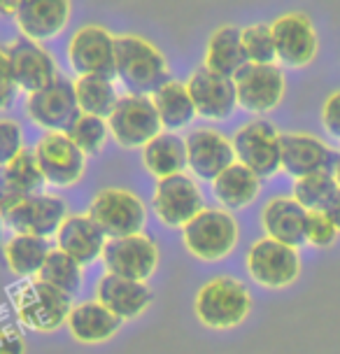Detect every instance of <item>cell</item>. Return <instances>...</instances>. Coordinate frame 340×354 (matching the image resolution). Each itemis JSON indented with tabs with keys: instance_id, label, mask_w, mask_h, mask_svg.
Wrapping results in <instances>:
<instances>
[{
	"instance_id": "obj_33",
	"label": "cell",
	"mask_w": 340,
	"mask_h": 354,
	"mask_svg": "<svg viewBox=\"0 0 340 354\" xmlns=\"http://www.w3.org/2000/svg\"><path fill=\"white\" fill-rule=\"evenodd\" d=\"M338 182L331 170L312 173L305 177H299L294 182V198L305 207L308 212H324L331 198L338 194Z\"/></svg>"
},
{
	"instance_id": "obj_42",
	"label": "cell",
	"mask_w": 340,
	"mask_h": 354,
	"mask_svg": "<svg viewBox=\"0 0 340 354\" xmlns=\"http://www.w3.org/2000/svg\"><path fill=\"white\" fill-rule=\"evenodd\" d=\"M324 214H326V217H329V219L333 221V224H336V229L340 231V189H338V194L331 198V203L326 205Z\"/></svg>"
},
{
	"instance_id": "obj_34",
	"label": "cell",
	"mask_w": 340,
	"mask_h": 354,
	"mask_svg": "<svg viewBox=\"0 0 340 354\" xmlns=\"http://www.w3.org/2000/svg\"><path fill=\"white\" fill-rule=\"evenodd\" d=\"M37 280L75 296L82 287V263L75 261L73 257H68L66 252L52 250L42 270L37 273Z\"/></svg>"
},
{
	"instance_id": "obj_21",
	"label": "cell",
	"mask_w": 340,
	"mask_h": 354,
	"mask_svg": "<svg viewBox=\"0 0 340 354\" xmlns=\"http://www.w3.org/2000/svg\"><path fill=\"white\" fill-rule=\"evenodd\" d=\"M70 0H23L15 15V21L21 37L47 42L63 33V28L70 21Z\"/></svg>"
},
{
	"instance_id": "obj_13",
	"label": "cell",
	"mask_w": 340,
	"mask_h": 354,
	"mask_svg": "<svg viewBox=\"0 0 340 354\" xmlns=\"http://www.w3.org/2000/svg\"><path fill=\"white\" fill-rule=\"evenodd\" d=\"M152 207L163 226H168V229H182L205 205L196 180L187 173H178L170 177H161L156 182Z\"/></svg>"
},
{
	"instance_id": "obj_18",
	"label": "cell",
	"mask_w": 340,
	"mask_h": 354,
	"mask_svg": "<svg viewBox=\"0 0 340 354\" xmlns=\"http://www.w3.org/2000/svg\"><path fill=\"white\" fill-rule=\"evenodd\" d=\"M187 91L193 100L196 115L205 119H229L238 107L236 84L231 77L212 73L210 68L200 66L187 80Z\"/></svg>"
},
{
	"instance_id": "obj_4",
	"label": "cell",
	"mask_w": 340,
	"mask_h": 354,
	"mask_svg": "<svg viewBox=\"0 0 340 354\" xmlns=\"http://www.w3.org/2000/svg\"><path fill=\"white\" fill-rule=\"evenodd\" d=\"M89 217L100 226V231L110 238H124L142 233L147 210L144 203L129 189H100L89 205Z\"/></svg>"
},
{
	"instance_id": "obj_36",
	"label": "cell",
	"mask_w": 340,
	"mask_h": 354,
	"mask_svg": "<svg viewBox=\"0 0 340 354\" xmlns=\"http://www.w3.org/2000/svg\"><path fill=\"white\" fill-rule=\"evenodd\" d=\"M243 49L247 56V63H278L275 54L273 28L268 24H252V26L240 28Z\"/></svg>"
},
{
	"instance_id": "obj_3",
	"label": "cell",
	"mask_w": 340,
	"mask_h": 354,
	"mask_svg": "<svg viewBox=\"0 0 340 354\" xmlns=\"http://www.w3.org/2000/svg\"><path fill=\"white\" fill-rule=\"evenodd\" d=\"M182 243L200 261L226 259L238 245V221L224 207H203L182 226Z\"/></svg>"
},
{
	"instance_id": "obj_38",
	"label": "cell",
	"mask_w": 340,
	"mask_h": 354,
	"mask_svg": "<svg viewBox=\"0 0 340 354\" xmlns=\"http://www.w3.org/2000/svg\"><path fill=\"white\" fill-rule=\"evenodd\" d=\"M26 149L23 147V129L17 119L3 117L0 119V166L10 163L17 154Z\"/></svg>"
},
{
	"instance_id": "obj_29",
	"label": "cell",
	"mask_w": 340,
	"mask_h": 354,
	"mask_svg": "<svg viewBox=\"0 0 340 354\" xmlns=\"http://www.w3.org/2000/svg\"><path fill=\"white\" fill-rule=\"evenodd\" d=\"M142 163L156 180L187 170V145L178 133L161 131L142 147Z\"/></svg>"
},
{
	"instance_id": "obj_31",
	"label": "cell",
	"mask_w": 340,
	"mask_h": 354,
	"mask_svg": "<svg viewBox=\"0 0 340 354\" xmlns=\"http://www.w3.org/2000/svg\"><path fill=\"white\" fill-rule=\"evenodd\" d=\"M49 252V240L37 236H23L15 233L8 243L3 245V257L8 268L19 277H37L45 266Z\"/></svg>"
},
{
	"instance_id": "obj_40",
	"label": "cell",
	"mask_w": 340,
	"mask_h": 354,
	"mask_svg": "<svg viewBox=\"0 0 340 354\" xmlns=\"http://www.w3.org/2000/svg\"><path fill=\"white\" fill-rule=\"evenodd\" d=\"M322 124L331 138L340 140V91H333L331 96L324 100Z\"/></svg>"
},
{
	"instance_id": "obj_7",
	"label": "cell",
	"mask_w": 340,
	"mask_h": 354,
	"mask_svg": "<svg viewBox=\"0 0 340 354\" xmlns=\"http://www.w3.org/2000/svg\"><path fill=\"white\" fill-rule=\"evenodd\" d=\"M245 266L252 280L266 289H285L301 275L299 250L273 238L256 240L247 252Z\"/></svg>"
},
{
	"instance_id": "obj_20",
	"label": "cell",
	"mask_w": 340,
	"mask_h": 354,
	"mask_svg": "<svg viewBox=\"0 0 340 354\" xmlns=\"http://www.w3.org/2000/svg\"><path fill=\"white\" fill-rule=\"evenodd\" d=\"M5 49H8L12 73H15L19 91L35 93V91H40V88L49 86L59 77L56 59L42 47V42H33V40H28V37H17V40Z\"/></svg>"
},
{
	"instance_id": "obj_41",
	"label": "cell",
	"mask_w": 340,
	"mask_h": 354,
	"mask_svg": "<svg viewBox=\"0 0 340 354\" xmlns=\"http://www.w3.org/2000/svg\"><path fill=\"white\" fill-rule=\"evenodd\" d=\"M0 354H26V338L15 326L0 328Z\"/></svg>"
},
{
	"instance_id": "obj_1",
	"label": "cell",
	"mask_w": 340,
	"mask_h": 354,
	"mask_svg": "<svg viewBox=\"0 0 340 354\" xmlns=\"http://www.w3.org/2000/svg\"><path fill=\"white\" fill-rule=\"evenodd\" d=\"M115 77L133 96H154L170 82V68L159 47L140 35H117Z\"/></svg>"
},
{
	"instance_id": "obj_14",
	"label": "cell",
	"mask_w": 340,
	"mask_h": 354,
	"mask_svg": "<svg viewBox=\"0 0 340 354\" xmlns=\"http://www.w3.org/2000/svg\"><path fill=\"white\" fill-rule=\"evenodd\" d=\"M103 263L112 275L147 282L159 266V245L147 233L110 238L103 250Z\"/></svg>"
},
{
	"instance_id": "obj_19",
	"label": "cell",
	"mask_w": 340,
	"mask_h": 354,
	"mask_svg": "<svg viewBox=\"0 0 340 354\" xmlns=\"http://www.w3.org/2000/svg\"><path fill=\"white\" fill-rule=\"evenodd\" d=\"M282 170L292 177H305L312 173L331 170L338 161V151H333L324 140L310 133H282L280 136Z\"/></svg>"
},
{
	"instance_id": "obj_30",
	"label": "cell",
	"mask_w": 340,
	"mask_h": 354,
	"mask_svg": "<svg viewBox=\"0 0 340 354\" xmlns=\"http://www.w3.org/2000/svg\"><path fill=\"white\" fill-rule=\"evenodd\" d=\"M152 100L163 131L175 133L189 126L196 117V107H193V100L187 91V84H182L178 80L166 82L152 96Z\"/></svg>"
},
{
	"instance_id": "obj_43",
	"label": "cell",
	"mask_w": 340,
	"mask_h": 354,
	"mask_svg": "<svg viewBox=\"0 0 340 354\" xmlns=\"http://www.w3.org/2000/svg\"><path fill=\"white\" fill-rule=\"evenodd\" d=\"M23 0H0V17H15Z\"/></svg>"
},
{
	"instance_id": "obj_12",
	"label": "cell",
	"mask_w": 340,
	"mask_h": 354,
	"mask_svg": "<svg viewBox=\"0 0 340 354\" xmlns=\"http://www.w3.org/2000/svg\"><path fill=\"white\" fill-rule=\"evenodd\" d=\"M35 159L47 185L73 187L86 173V156L68 133L47 131L35 145Z\"/></svg>"
},
{
	"instance_id": "obj_28",
	"label": "cell",
	"mask_w": 340,
	"mask_h": 354,
	"mask_svg": "<svg viewBox=\"0 0 340 354\" xmlns=\"http://www.w3.org/2000/svg\"><path fill=\"white\" fill-rule=\"evenodd\" d=\"M203 66L210 68L212 73L224 75V77H231V80L236 77V75L247 66L240 28H236V26L215 28V33L207 40Z\"/></svg>"
},
{
	"instance_id": "obj_22",
	"label": "cell",
	"mask_w": 340,
	"mask_h": 354,
	"mask_svg": "<svg viewBox=\"0 0 340 354\" xmlns=\"http://www.w3.org/2000/svg\"><path fill=\"white\" fill-rule=\"evenodd\" d=\"M45 175L37 166L35 151L23 149L5 166H0V214L12 210L17 203L40 194L45 187Z\"/></svg>"
},
{
	"instance_id": "obj_5",
	"label": "cell",
	"mask_w": 340,
	"mask_h": 354,
	"mask_svg": "<svg viewBox=\"0 0 340 354\" xmlns=\"http://www.w3.org/2000/svg\"><path fill=\"white\" fill-rule=\"evenodd\" d=\"M280 136L266 119H254L240 126L231 138L236 161L247 166L252 173L263 177H273L278 170H282V156H280Z\"/></svg>"
},
{
	"instance_id": "obj_37",
	"label": "cell",
	"mask_w": 340,
	"mask_h": 354,
	"mask_svg": "<svg viewBox=\"0 0 340 354\" xmlns=\"http://www.w3.org/2000/svg\"><path fill=\"white\" fill-rule=\"evenodd\" d=\"M336 224L326 217L324 212H308V224H305V243L312 248H331L338 238Z\"/></svg>"
},
{
	"instance_id": "obj_32",
	"label": "cell",
	"mask_w": 340,
	"mask_h": 354,
	"mask_svg": "<svg viewBox=\"0 0 340 354\" xmlns=\"http://www.w3.org/2000/svg\"><path fill=\"white\" fill-rule=\"evenodd\" d=\"M75 96L84 115H93L100 119H110L119 103L115 80L100 77V75H82L75 80Z\"/></svg>"
},
{
	"instance_id": "obj_9",
	"label": "cell",
	"mask_w": 340,
	"mask_h": 354,
	"mask_svg": "<svg viewBox=\"0 0 340 354\" xmlns=\"http://www.w3.org/2000/svg\"><path fill=\"white\" fill-rule=\"evenodd\" d=\"M238 105L252 115H268L282 103L287 91L285 73L278 63H247L233 77Z\"/></svg>"
},
{
	"instance_id": "obj_2",
	"label": "cell",
	"mask_w": 340,
	"mask_h": 354,
	"mask_svg": "<svg viewBox=\"0 0 340 354\" xmlns=\"http://www.w3.org/2000/svg\"><path fill=\"white\" fill-rule=\"evenodd\" d=\"M249 310L252 296L247 284L229 275L207 280L193 299V313H196L198 322L207 328H217V331L240 326L247 319Z\"/></svg>"
},
{
	"instance_id": "obj_15",
	"label": "cell",
	"mask_w": 340,
	"mask_h": 354,
	"mask_svg": "<svg viewBox=\"0 0 340 354\" xmlns=\"http://www.w3.org/2000/svg\"><path fill=\"white\" fill-rule=\"evenodd\" d=\"M278 61L287 68H305L317 56L319 37L312 19L303 12H287L270 24Z\"/></svg>"
},
{
	"instance_id": "obj_27",
	"label": "cell",
	"mask_w": 340,
	"mask_h": 354,
	"mask_svg": "<svg viewBox=\"0 0 340 354\" xmlns=\"http://www.w3.org/2000/svg\"><path fill=\"white\" fill-rule=\"evenodd\" d=\"M212 192H215V198L222 203L224 210H243L249 203H254L259 196L261 177L236 161L212 180Z\"/></svg>"
},
{
	"instance_id": "obj_39",
	"label": "cell",
	"mask_w": 340,
	"mask_h": 354,
	"mask_svg": "<svg viewBox=\"0 0 340 354\" xmlns=\"http://www.w3.org/2000/svg\"><path fill=\"white\" fill-rule=\"evenodd\" d=\"M17 91H19V86L15 80V73H12L8 49L0 47V112L10 110L17 98Z\"/></svg>"
},
{
	"instance_id": "obj_6",
	"label": "cell",
	"mask_w": 340,
	"mask_h": 354,
	"mask_svg": "<svg viewBox=\"0 0 340 354\" xmlns=\"http://www.w3.org/2000/svg\"><path fill=\"white\" fill-rule=\"evenodd\" d=\"M73 310V296L52 287V284L35 280L21 289L17 299V317L23 326L33 331L49 333L68 322Z\"/></svg>"
},
{
	"instance_id": "obj_8",
	"label": "cell",
	"mask_w": 340,
	"mask_h": 354,
	"mask_svg": "<svg viewBox=\"0 0 340 354\" xmlns=\"http://www.w3.org/2000/svg\"><path fill=\"white\" fill-rule=\"evenodd\" d=\"M108 126L112 138L126 149H142L163 131L152 96H133V93L119 96Z\"/></svg>"
},
{
	"instance_id": "obj_23",
	"label": "cell",
	"mask_w": 340,
	"mask_h": 354,
	"mask_svg": "<svg viewBox=\"0 0 340 354\" xmlns=\"http://www.w3.org/2000/svg\"><path fill=\"white\" fill-rule=\"evenodd\" d=\"M152 289L147 287V282L129 280L122 275L105 273L98 280L96 287V301L103 303L112 315H117L119 319H135L152 306Z\"/></svg>"
},
{
	"instance_id": "obj_16",
	"label": "cell",
	"mask_w": 340,
	"mask_h": 354,
	"mask_svg": "<svg viewBox=\"0 0 340 354\" xmlns=\"http://www.w3.org/2000/svg\"><path fill=\"white\" fill-rule=\"evenodd\" d=\"M66 217H68L66 201L56 194L40 192L5 212L3 221H5V226L15 233L49 240L52 236H56V231L61 229Z\"/></svg>"
},
{
	"instance_id": "obj_24",
	"label": "cell",
	"mask_w": 340,
	"mask_h": 354,
	"mask_svg": "<svg viewBox=\"0 0 340 354\" xmlns=\"http://www.w3.org/2000/svg\"><path fill=\"white\" fill-rule=\"evenodd\" d=\"M108 236L89 214H68L56 231V250L66 252L75 261L86 266L103 257Z\"/></svg>"
},
{
	"instance_id": "obj_26",
	"label": "cell",
	"mask_w": 340,
	"mask_h": 354,
	"mask_svg": "<svg viewBox=\"0 0 340 354\" xmlns=\"http://www.w3.org/2000/svg\"><path fill=\"white\" fill-rule=\"evenodd\" d=\"M66 324L77 343L100 345L117 336V331L122 328V319L117 315H112L103 303L82 301L77 306H73Z\"/></svg>"
},
{
	"instance_id": "obj_25",
	"label": "cell",
	"mask_w": 340,
	"mask_h": 354,
	"mask_svg": "<svg viewBox=\"0 0 340 354\" xmlns=\"http://www.w3.org/2000/svg\"><path fill=\"white\" fill-rule=\"evenodd\" d=\"M308 210L294 196H278L270 198L261 210V226L266 238L285 243L299 250L305 243Z\"/></svg>"
},
{
	"instance_id": "obj_11",
	"label": "cell",
	"mask_w": 340,
	"mask_h": 354,
	"mask_svg": "<svg viewBox=\"0 0 340 354\" xmlns=\"http://www.w3.org/2000/svg\"><path fill=\"white\" fill-rule=\"evenodd\" d=\"M117 37L98 24H86L68 42V63L77 77L100 75L115 80Z\"/></svg>"
},
{
	"instance_id": "obj_10",
	"label": "cell",
	"mask_w": 340,
	"mask_h": 354,
	"mask_svg": "<svg viewBox=\"0 0 340 354\" xmlns=\"http://www.w3.org/2000/svg\"><path fill=\"white\" fill-rule=\"evenodd\" d=\"M26 115L40 129L66 133L82 115L77 96H75V82L59 75L49 86L28 93Z\"/></svg>"
},
{
	"instance_id": "obj_44",
	"label": "cell",
	"mask_w": 340,
	"mask_h": 354,
	"mask_svg": "<svg viewBox=\"0 0 340 354\" xmlns=\"http://www.w3.org/2000/svg\"><path fill=\"white\" fill-rule=\"evenodd\" d=\"M333 177H336V182H338V187H340V154H338L336 166H333Z\"/></svg>"
},
{
	"instance_id": "obj_45",
	"label": "cell",
	"mask_w": 340,
	"mask_h": 354,
	"mask_svg": "<svg viewBox=\"0 0 340 354\" xmlns=\"http://www.w3.org/2000/svg\"><path fill=\"white\" fill-rule=\"evenodd\" d=\"M3 226H5V221H3V214H0V243H3Z\"/></svg>"
},
{
	"instance_id": "obj_35",
	"label": "cell",
	"mask_w": 340,
	"mask_h": 354,
	"mask_svg": "<svg viewBox=\"0 0 340 354\" xmlns=\"http://www.w3.org/2000/svg\"><path fill=\"white\" fill-rule=\"evenodd\" d=\"M66 133H68V138L84 151V156H96L103 151L105 142H108L110 126H108V119L84 115V112H82Z\"/></svg>"
},
{
	"instance_id": "obj_17",
	"label": "cell",
	"mask_w": 340,
	"mask_h": 354,
	"mask_svg": "<svg viewBox=\"0 0 340 354\" xmlns=\"http://www.w3.org/2000/svg\"><path fill=\"white\" fill-rule=\"evenodd\" d=\"M187 145V168L193 177L212 182L224 173L231 163H236L231 138L215 129H193L185 138Z\"/></svg>"
}]
</instances>
